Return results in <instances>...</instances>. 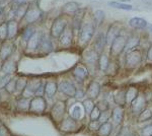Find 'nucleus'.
<instances>
[{
    "instance_id": "nucleus-1",
    "label": "nucleus",
    "mask_w": 152,
    "mask_h": 136,
    "mask_svg": "<svg viewBox=\"0 0 152 136\" xmlns=\"http://www.w3.org/2000/svg\"><path fill=\"white\" fill-rule=\"evenodd\" d=\"M94 15L90 13H86L83 18L81 26L78 29V45L80 47H86L89 42L92 40L94 36V32L96 29Z\"/></svg>"
},
{
    "instance_id": "nucleus-2",
    "label": "nucleus",
    "mask_w": 152,
    "mask_h": 136,
    "mask_svg": "<svg viewBox=\"0 0 152 136\" xmlns=\"http://www.w3.org/2000/svg\"><path fill=\"white\" fill-rule=\"evenodd\" d=\"M142 59H143V53L140 49H132L126 53L125 67L129 70H133L136 67H138L139 64L142 62Z\"/></svg>"
},
{
    "instance_id": "nucleus-3",
    "label": "nucleus",
    "mask_w": 152,
    "mask_h": 136,
    "mask_svg": "<svg viewBox=\"0 0 152 136\" xmlns=\"http://www.w3.org/2000/svg\"><path fill=\"white\" fill-rule=\"evenodd\" d=\"M127 39H128V36L124 34H121L115 39L112 45L110 46V54L112 57H119L124 52V50H126Z\"/></svg>"
},
{
    "instance_id": "nucleus-4",
    "label": "nucleus",
    "mask_w": 152,
    "mask_h": 136,
    "mask_svg": "<svg viewBox=\"0 0 152 136\" xmlns=\"http://www.w3.org/2000/svg\"><path fill=\"white\" fill-rule=\"evenodd\" d=\"M68 26V19H66L64 16H59L53 21V24L51 26V36L52 38L59 39V37L62 35L65 29Z\"/></svg>"
},
{
    "instance_id": "nucleus-5",
    "label": "nucleus",
    "mask_w": 152,
    "mask_h": 136,
    "mask_svg": "<svg viewBox=\"0 0 152 136\" xmlns=\"http://www.w3.org/2000/svg\"><path fill=\"white\" fill-rule=\"evenodd\" d=\"M122 28H123V26H122V24L120 21H115L110 26V28L107 31V34H105L107 45L111 46L115 39L122 34V29H123Z\"/></svg>"
},
{
    "instance_id": "nucleus-6",
    "label": "nucleus",
    "mask_w": 152,
    "mask_h": 136,
    "mask_svg": "<svg viewBox=\"0 0 152 136\" xmlns=\"http://www.w3.org/2000/svg\"><path fill=\"white\" fill-rule=\"evenodd\" d=\"M66 113V104L62 101H57L51 110V116L55 122H62Z\"/></svg>"
},
{
    "instance_id": "nucleus-7",
    "label": "nucleus",
    "mask_w": 152,
    "mask_h": 136,
    "mask_svg": "<svg viewBox=\"0 0 152 136\" xmlns=\"http://www.w3.org/2000/svg\"><path fill=\"white\" fill-rule=\"evenodd\" d=\"M42 14H43V12H42L40 7L35 3H31L28 7V10H26V15H24V19L28 24H33L41 18Z\"/></svg>"
},
{
    "instance_id": "nucleus-8",
    "label": "nucleus",
    "mask_w": 152,
    "mask_h": 136,
    "mask_svg": "<svg viewBox=\"0 0 152 136\" xmlns=\"http://www.w3.org/2000/svg\"><path fill=\"white\" fill-rule=\"evenodd\" d=\"M47 109V102L43 96H35L31 100L29 112L35 114H42Z\"/></svg>"
},
{
    "instance_id": "nucleus-9",
    "label": "nucleus",
    "mask_w": 152,
    "mask_h": 136,
    "mask_svg": "<svg viewBox=\"0 0 152 136\" xmlns=\"http://www.w3.org/2000/svg\"><path fill=\"white\" fill-rule=\"evenodd\" d=\"M147 107V99L145 95L139 93L137 98L131 103V109L134 114H140Z\"/></svg>"
},
{
    "instance_id": "nucleus-10",
    "label": "nucleus",
    "mask_w": 152,
    "mask_h": 136,
    "mask_svg": "<svg viewBox=\"0 0 152 136\" xmlns=\"http://www.w3.org/2000/svg\"><path fill=\"white\" fill-rule=\"evenodd\" d=\"M58 90L62 93H64L65 96H69V98H74L76 95L77 88L75 87V85L72 82H70L69 80H62L58 85Z\"/></svg>"
},
{
    "instance_id": "nucleus-11",
    "label": "nucleus",
    "mask_w": 152,
    "mask_h": 136,
    "mask_svg": "<svg viewBox=\"0 0 152 136\" xmlns=\"http://www.w3.org/2000/svg\"><path fill=\"white\" fill-rule=\"evenodd\" d=\"M72 75L77 79V81L82 82V81H84L88 76H89V71H88V68L84 65V64L78 63L77 65L73 68Z\"/></svg>"
},
{
    "instance_id": "nucleus-12",
    "label": "nucleus",
    "mask_w": 152,
    "mask_h": 136,
    "mask_svg": "<svg viewBox=\"0 0 152 136\" xmlns=\"http://www.w3.org/2000/svg\"><path fill=\"white\" fill-rule=\"evenodd\" d=\"M77 121L73 119L72 117H67L65 119H63L60 124V130L65 133H72L77 130Z\"/></svg>"
},
{
    "instance_id": "nucleus-13",
    "label": "nucleus",
    "mask_w": 152,
    "mask_h": 136,
    "mask_svg": "<svg viewBox=\"0 0 152 136\" xmlns=\"http://www.w3.org/2000/svg\"><path fill=\"white\" fill-rule=\"evenodd\" d=\"M85 95L87 99H90L92 101L96 100L100 95V85L97 81H91L85 90Z\"/></svg>"
},
{
    "instance_id": "nucleus-14",
    "label": "nucleus",
    "mask_w": 152,
    "mask_h": 136,
    "mask_svg": "<svg viewBox=\"0 0 152 136\" xmlns=\"http://www.w3.org/2000/svg\"><path fill=\"white\" fill-rule=\"evenodd\" d=\"M73 40V29L70 26H67L65 29V31L63 32L62 35L59 37V42H60V45L63 48H67L72 44Z\"/></svg>"
},
{
    "instance_id": "nucleus-15",
    "label": "nucleus",
    "mask_w": 152,
    "mask_h": 136,
    "mask_svg": "<svg viewBox=\"0 0 152 136\" xmlns=\"http://www.w3.org/2000/svg\"><path fill=\"white\" fill-rule=\"evenodd\" d=\"M107 45V40H105V34L99 33L95 36L94 42V50L99 54H102L104 50V47Z\"/></svg>"
},
{
    "instance_id": "nucleus-16",
    "label": "nucleus",
    "mask_w": 152,
    "mask_h": 136,
    "mask_svg": "<svg viewBox=\"0 0 152 136\" xmlns=\"http://www.w3.org/2000/svg\"><path fill=\"white\" fill-rule=\"evenodd\" d=\"M80 8H81V7H80V4L78 3V2L70 1V2H67V3L62 7V12L64 14H66V15L73 16Z\"/></svg>"
},
{
    "instance_id": "nucleus-17",
    "label": "nucleus",
    "mask_w": 152,
    "mask_h": 136,
    "mask_svg": "<svg viewBox=\"0 0 152 136\" xmlns=\"http://www.w3.org/2000/svg\"><path fill=\"white\" fill-rule=\"evenodd\" d=\"M69 113H70V117H72L76 121L81 120L85 114L82 104H74L72 106V108H70Z\"/></svg>"
},
{
    "instance_id": "nucleus-18",
    "label": "nucleus",
    "mask_w": 152,
    "mask_h": 136,
    "mask_svg": "<svg viewBox=\"0 0 152 136\" xmlns=\"http://www.w3.org/2000/svg\"><path fill=\"white\" fill-rule=\"evenodd\" d=\"M124 108L122 106L113 109L112 111V120L116 126H119L124 119Z\"/></svg>"
},
{
    "instance_id": "nucleus-19",
    "label": "nucleus",
    "mask_w": 152,
    "mask_h": 136,
    "mask_svg": "<svg viewBox=\"0 0 152 136\" xmlns=\"http://www.w3.org/2000/svg\"><path fill=\"white\" fill-rule=\"evenodd\" d=\"M85 14H86V9L80 8L79 10L73 15V21H72V29H79Z\"/></svg>"
},
{
    "instance_id": "nucleus-20",
    "label": "nucleus",
    "mask_w": 152,
    "mask_h": 136,
    "mask_svg": "<svg viewBox=\"0 0 152 136\" xmlns=\"http://www.w3.org/2000/svg\"><path fill=\"white\" fill-rule=\"evenodd\" d=\"M113 99L117 105L123 107L126 105V90L123 88H119V90H115L113 93Z\"/></svg>"
},
{
    "instance_id": "nucleus-21",
    "label": "nucleus",
    "mask_w": 152,
    "mask_h": 136,
    "mask_svg": "<svg viewBox=\"0 0 152 136\" xmlns=\"http://www.w3.org/2000/svg\"><path fill=\"white\" fill-rule=\"evenodd\" d=\"M129 26L134 29H142L147 26V21L146 19L142 18V17L135 16L129 21Z\"/></svg>"
},
{
    "instance_id": "nucleus-22",
    "label": "nucleus",
    "mask_w": 152,
    "mask_h": 136,
    "mask_svg": "<svg viewBox=\"0 0 152 136\" xmlns=\"http://www.w3.org/2000/svg\"><path fill=\"white\" fill-rule=\"evenodd\" d=\"M42 39H43V36L40 33H36L31 37V39L28 41V50H37L39 49V47L41 45Z\"/></svg>"
},
{
    "instance_id": "nucleus-23",
    "label": "nucleus",
    "mask_w": 152,
    "mask_h": 136,
    "mask_svg": "<svg viewBox=\"0 0 152 136\" xmlns=\"http://www.w3.org/2000/svg\"><path fill=\"white\" fill-rule=\"evenodd\" d=\"M58 90V85L55 80H48L45 83V95L48 98H53Z\"/></svg>"
},
{
    "instance_id": "nucleus-24",
    "label": "nucleus",
    "mask_w": 152,
    "mask_h": 136,
    "mask_svg": "<svg viewBox=\"0 0 152 136\" xmlns=\"http://www.w3.org/2000/svg\"><path fill=\"white\" fill-rule=\"evenodd\" d=\"M140 44V37L137 34H131L128 36L127 39V45H126V50L127 52L132 50V49L137 48V46Z\"/></svg>"
},
{
    "instance_id": "nucleus-25",
    "label": "nucleus",
    "mask_w": 152,
    "mask_h": 136,
    "mask_svg": "<svg viewBox=\"0 0 152 136\" xmlns=\"http://www.w3.org/2000/svg\"><path fill=\"white\" fill-rule=\"evenodd\" d=\"M138 95H139L138 88L134 85H130L129 87L126 90V104L131 105V103L137 98V96Z\"/></svg>"
},
{
    "instance_id": "nucleus-26",
    "label": "nucleus",
    "mask_w": 152,
    "mask_h": 136,
    "mask_svg": "<svg viewBox=\"0 0 152 136\" xmlns=\"http://www.w3.org/2000/svg\"><path fill=\"white\" fill-rule=\"evenodd\" d=\"M99 54L95 50H88L86 53L84 54V60L86 61L88 64H94L99 61Z\"/></svg>"
},
{
    "instance_id": "nucleus-27",
    "label": "nucleus",
    "mask_w": 152,
    "mask_h": 136,
    "mask_svg": "<svg viewBox=\"0 0 152 136\" xmlns=\"http://www.w3.org/2000/svg\"><path fill=\"white\" fill-rule=\"evenodd\" d=\"M39 49L44 52V53H50L53 49V46H52V42H51L50 39L46 36H43V39H42V42H41V45L39 47Z\"/></svg>"
},
{
    "instance_id": "nucleus-28",
    "label": "nucleus",
    "mask_w": 152,
    "mask_h": 136,
    "mask_svg": "<svg viewBox=\"0 0 152 136\" xmlns=\"http://www.w3.org/2000/svg\"><path fill=\"white\" fill-rule=\"evenodd\" d=\"M11 53H12V47L9 44L2 45V47L0 48V60L5 62L7 59H8V57L11 55Z\"/></svg>"
},
{
    "instance_id": "nucleus-29",
    "label": "nucleus",
    "mask_w": 152,
    "mask_h": 136,
    "mask_svg": "<svg viewBox=\"0 0 152 136\" xmlns=\"http://www.w3.org/2000/svg\"><path fill=\"white\" fill-rule=\"evenodd\" d=\"M113 131V124L111 122H105L102 123L100 127L99 128L97 132L100 136H110Z\"/></svg>"
},
{
    "instance_id": "nucleus-30",
    "label": "nucleus",
    "mask_w": 152,
    "mask_h": 136,
    "mask_svg": "<svg viewBox=\"0 0 152 136\" xmlns=\"http://www.w3.org/2000/svg\"><path fill=\"white\" fill-rule=\"evenodd\" d=\"M97 64H99V67L102 71H107V68L110 66V59L107 55H105L104 53L99 54V61H97Z\"/></svg>"
},
{
    "instance_id": "nucleus-31",
    "label": "nucleus",
    "mask_w": 152,
    "mask_h": 136,
    "mask_svg": "<svg viewBox=\"0 0 152 136\" xmlns=\"http://www.w3.org/2000/svg\"><path fill=\"white\" fill-rule=\"evenodd\" d=\"M7 31H8V39H12L18 34V23L13 19L7 21Z\"/></svg>"
},
{
    "instance_id": "nucleus-32",
    "label": "nucleus",
    "mask_w": 152,
    "mask_h": 136,
    "mask_svg": "<svg viewBox=\"0 0 152 136\" xmlns=\"http://www.w3.org/2000/svg\"><path fill=\"white\" fill-rule=\"evenodd\" d=\"M152 119V107L144 109L142 112L139 114L138 121L139 122H146V121Z\"/></svg>"
},
{
    "instance_id": "nucleus-33",
    "label": "nucleus",
    "mask_w": 152,
    "mask_h": 136,
    "mask_svg": "<svg viewBox=\"0 0 152 136\" xmlns=\"http://www.w3.org/2000/svg\"><path fill=\"white\" fill-rule=\"evenodd\" d=\"M14 71H15V64H14V62L10 60H6L5 63L2 66V72L11 75Z\"/></svg>"
},
{
    "instance_id": "nucleus-34",
    "label": "nucleus",
    "mask_w": 152,
    "mask_h": 136,
    "mask_svg": "<svg viewBox=\"0 0 152 136\" xmlns=\"http://www.w3.org/2000/svg\"><path fill=\"white\" fill-rule=\"evenodd\" d=\"M29 105H31V99L23 96L18 101V109L20 111H29Z\"/></svg>"
},
{
    "instance_id": "nucleus-35",
    "label": "nucleus",
    "mask_w": 152,
    "mask_h": 136,
    "mask_svg": "<svg viewBox=\"0 0 152 136\" xmlns=\"http://www.w3.org/2000/svg\"><path fill=\"white\" fill-rule=\"evenodd\" d=\"M109 6L114 7V8H117V9H123V10H132V9H133V6H132L131 4L120 3V2H117V1H110Z\"/></svg>"
},
{
    "instance_id": "nucleus-36",
    "label": "nucleus",
    "mask_w": 152,
    "mask_h": 136,
    "mask_svg": "<svg viewBox=\"0 0 152 136\" xmlns=\"http://www.w3.org/2000/svg\"><path fill=\"white\" fill-rule=\"evenodd\" d=\"M81 104H82L83 109H84V112L86 115H89V114L91 113V111L94 110V108L95 107L94 102L92 100H90V99H86V100L83 101Z\"/></svg>"
},
{
    "instance_id": "nucleus-37",
    "label": "nucleus",
    "mask_w": 152,
    "mask_h": 136,
    "mask_svg": "<svg viewBox=\"0 0 152 136\" xmlns=\"http://www.w3.org/2000/svg\"><path fill=\"white\" fill-rule=\"evenodd\" d=\"M26 85H28V80L26 77H20L16 80V90L15 91H18V93H23V90H26Z\"/></svg>"
},
{
    "instance_id": "nucleus-38",
    "label": "nucleus",
    "mask_w": 152,
    "mask_h": 136,
    "mask_svg": "<svg viewBox=\"0 0 152 136\" xmlns=\"http://www.w3.org/2000/svg\"><path fill=\"white\" fill-rule=\"evenodd\" d=\"M94 21H95L96 26H99L104 21V10H100V9H99V10H95V12L94 13Z\"/></svg>"
},
{
    "instance_id": "nucleus-39",
    "label": "nucleus",
    "mask_w": 152,
    "mask_h": 136,
    "mask_svg": "<svg viewBox=\"0 0 152 136\" xmlns=\"http://www.w3.org/2000/svg\"><path fill=\"white\" fill-rule=\"evenodd\" d=\"M36 34V29L35 28H33V26H28V28L24 29L23 33V40L26 41V43H28V41L29 39L31 38V37L34 36V35Z\"/></svg>"
},
{
    "instance_id": "nucleus-40",
    "label": "nucleus",
    "mask_w": 152,
    "mask_h": 136,
    "mask_svg": "<svg viewBox=\"0 0 152 136\" xmlns=\"http://www.w3.org/2000/svg\"><path fill=\"white\" fill-rule=\"evenodd\" d=\"M110 118H112V110L111 109L102 111V112L100 113V117H99V121L100 123H105V122H109Z\"/></svg>"
},
{
    "instance_id": "nucleus-41",
    "label": "nucleus",
    "mask_w": 152,
    "mask_h": 136,
    "mask_svg": "<svg viewBox=\"0 0 152 136\" xmlns=\"http://www.w3.org/2000/svg\"><path fill=\"white\" fill-rule=\"evenodd\" d=\"M5 90L8 93H13L16 90V80L11 78V79L8 81V83L5 85Z\"/></svg>"
},
{
    "instance_id": "nucleus-42",
    "label": "nucleus",
    "mask_w": 152,
    "mask_h": 136,
    "mask_svg": "<svg viewBox=\"0 0 152 136\" xmlns=\"http://www.w3.org/2000/svg\"><path fill=\"white\" fill-rule=\"evenodd\" d=\"M100 113H102V111H100L99 109L95 106V107L94 108V110L91 111V113L89 114L90 121H97L99 120V117H100Z\"/></svg>"
},
{
    "instance_id": "nucleus-43",
    "label": "nucleus",
    "mask_w": 152,
    "mask_h": 136,
    "mask_svg": "<svg viewBox=\"0 0 152 136\" xmlns=\"http://www.w3.org/2000/svg\"><path fill=\"white\" fill-rule=\"evenodd\" d=\"M8 38V31H7V24H3L0 26V39L6 40Z\"/></svg>"
},
{
    "instance_id": "nucleus-44",
    "label": "nucleus",
    "mask_w": 152,
    "mask_h": 136,
    "mask_svg": "<svg viewBox=\"0 0 152 136\" xmlns=\"http://www.w3.org/2000/svg\"><path fill=\"white\" fill-rule=\"evenodd\" d=\"M95 106H96L97 108L99 109L100 111H105V110H109L110 109V105H109V102L105 100H102V101H99V103L95 104Z\"/></svg>"
},
{
    "instance_id": "nucleus-45",
    "label": "nucleus",
    "mask_w": 152,
    "mask_h": 136,
    "mask_svg": "<svg viewBox=\"0 0 152 136\" xmlns=\"http://www.w3.org/2000/svg\"><path fill=\"white\" fill-rule=\"evenodd\" d=\"M11 79V75L4 73L3 76H0V88L5 87V85L8 83V81Z\"/></svg>"
},
{
    "instance_id": "nucleus-46",
    "label": "nucleus",
    "mask_w": 152,
    "mask_h": 136,
    "mask_svg": "<svg viewBox=\"0 0 152 136\" xmlns=\"http://www.w3.org/2000/svg\"><path fill=\"white\" fill-rule=\"evenodd\" d=\"M152 135V124L147 125L141 130V136H151Z\"/></svg>"
},
{
    "instance_id": "nucleus-47",
    "label": "nucleus",
    "mask_w": 152,
    "mask_h": 136,
    "mask_svg": "<svg viewBox=\"0 0 152 136\" xmlns=\"http://www.w3.org/2000/svg\"><path fill=\"white\" fill-rule=\"evenodd\" d=\"M28 1L29 0H13V1H12V5L18 9L19 6L26 5V4L28 3Z\"/></svg>"
},
{
    "instance_id": "nucleus-48",
    "label": "nucleus",
    "mask_w": 152,
    "mask_h": 136,
    "mask_svg": "<svg viewBox=\"0 0 152 136\" xmlns=\"http://www.w3.org/2000/svg\"><path fill=\"white\" fill-rule=\"evenodd\" d=\"M100 125H102V123H100L99 120H97V121H90L89 128L91 130H94V131H97V130H99V128L100 127Z\"/></svg>"
},
{
    "instance_id": "nucleus-49",
    "label": "nucleus",
    "mask_w": 152,
    "mask_h": 136,
    "mask_svg": "<svg viewBox=\"0 0 152 136\" xmlns=\"http://www.w3.org/2000/svg\"><path fill=\"white\" fill-rule=\"evenodd\" d=\"M44 95H45V85L42 83V85L38 87V90H36L35 96H43Z\"/></svg>"
},
{
    "instance_id": "nucleus-50",
    "label": "nucleus",
    "mask_w": 152,
    "mask_h": 136,
    "mask_svg": "<svg viewBox=\"0 0 152 136\" xmlns=\"http://www.w3.org/2000/svg\"><path fill=\"white\" fill-rule=\"evenodd\" d=\"M146 59H147V61H148V62L152 63V44L150 45V47L148 48V51H147Z\"/></svg>"
},
{
    "instance_id": "nucleus-51",
    "label": "nucleus",
    "mask_w": 152,
    "mask_h": 136,
    "mask_svg": "<svg viewBox=\"0 0 152 136\" xmlns=\"http://www.w3.org/2000/svg\"><path fill=\"white\" fill-rule=\"evenodd\" d=\"M84 96H86V95H85V91H83L82 90H77L74 98H76V99H82V98H84Z\"/></svg>"
},
{
    "instance_id": "nucleus-52",
    "label": "nucleus",
    "mask_w": 152,
    "mask_h": 136,
    "mask_svg": "<svg viewBox=\"0 0 152 136\" xmlns=\"http://www.w3.org/2000/svg\"><path fill=\"white\" fill-rule=\"evenodd\" d=\"M129 129H127V128H123L121 131L119 132V134L117 136H129Z\"/></svg>"
},
{
    "instance_id": "nucleus-53",
    "label": "nucleus",
    "mask_w": 152,
    "mask_h": 136,
    "mask_svg": "<svg viewBox=\"0 0 152 136\" xmlns=\"http://www.w3.org/2000/svg\"><path fill=\"white\" fill-rule=\"evenodd\" d=\"M0 136H7V131L3 126H0Z\"/></svg>"
},
{
    "instance_id": "nucleus-54",
    "label": "nucleus",
    "mask_w": 152,
    "mask_h": 136,
    "mask_svg": "<svg viewBox=\"0 0 152 136\" xmlns=\"http://www.w3.org/2000/svg\"><path fill=\"white\" fill-rule=\"evenodd\" d=\"M2 13H3V9H2V7L0 6V15H1Z\"/></svg>"
},
{
    "instance_id": "nucleus-55",
    "label": "nucleus",
    "mask_w": 152,
    "mask_h": 136,
    "mask_svg": "<svg viewBox=\"0 0 152 136\" xmlns=\"http://www.w3.org/2000/svg\"><path fill=\"white\" fill-rule=\"evenodd\" d=\"M120 2H128V1H130V0H119Z\"/></svg>"
},
{
    "instance_id": "nucleus-56",
    "label": "nucleus",
    "mask_w": 152,
    "mask_h": 136,
    "mask_svg": "<svg viewBox=\"0 0 152 136\" xmlns=\"http://www.w3.org/2000/svg\"><path fill=\"white\" fill-rule=\"evenodd\" d=\"M129 136H139L138 134H130Z\"/></svg>"
},
{
    "instance_id": "nucleus-57",
    "label": "nucleus",
    "mask_w": 152,
    "mask_h": 136,
    "mask_svg": "<svg viewBox=\"0 0 152 136\" xmlns=\"http://www.w3.org/2000/svg\"><path fill=\"white\" fill-rule=\"evenodd\" d=\"M151 136H152V135H151Z\"/></svg>"
}]
</instances>
